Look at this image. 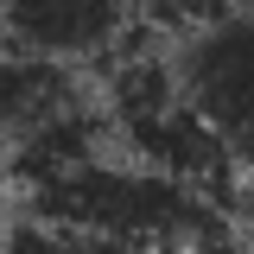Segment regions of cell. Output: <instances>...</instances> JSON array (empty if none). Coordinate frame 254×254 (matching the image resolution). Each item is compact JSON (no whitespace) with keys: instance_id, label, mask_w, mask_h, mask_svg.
Wrapping results in <instances>:
<instances>
[{"instance_id":"5b68a950","label":"cell","mask_w":254,"mask_h":254,"mask_svg":"<svg viewBox=\"0 0 254 254\" xmlns=\"http://www.w3.org/2000/svg\"><path fill=\"white\" fill-rule=\"evenodd\" d=\"M248 254H254V248H248Z\"/></svg>"},{"instance_id":"7a4b0ae2","label":"cell","mask_w":254,"mask_h":254,"mask_svg":"<svg viewBox=\"0 0 254 254\" xmlns=\"http://www.w3.org/2000/svg\"><path fill=\"white\" fill-rule=\"evenodd\" d=\"M140 0H0V45H19L70 70L115 64L140 45Z\"/></svg>"},{"instance_id":"6da1fadb","label":"cell","mask_w":254,"mask_h":254,"mask_svg":"<svg viewBox=\"0 0 254 254\" xmlns=\"http://www.w3.org/2000/svg\"><path fill=\"white\" fill-rule=\"evenodd\" d=\"M165 70L185 108L235 153V165L254 159V6L216 0L210 13L178 26L165 45Z\"/></svg>"},{"instance_id":"277c9868","label":"cell","mask_w":254,"mask_h":254,"mask_svg":"<svg viewBox=\"0 0 254 254\" xmlns=\"http://www.w3.org/2000/svg\"><path fill=\"white\" fill-rule=\"evenodd\" d=\"M235 210L254 222V159H242V185H235Z\"/></svg>"},{"instance_id":"3957f363","label":"cell","mask_w":254,"mask_h":254,"mask_svg":"<svg viewBox=\"0 0 254 254\" xmlns=\"http://www.w3.org/2000/svg\"><path fill=\"white\" fill-rule=\"evenodd\" d=\"M83 108H89V95H83V76L70 64L0 45V159L38 133H51L58 121L83 115Z\"/></svg>"}]
</instances>
